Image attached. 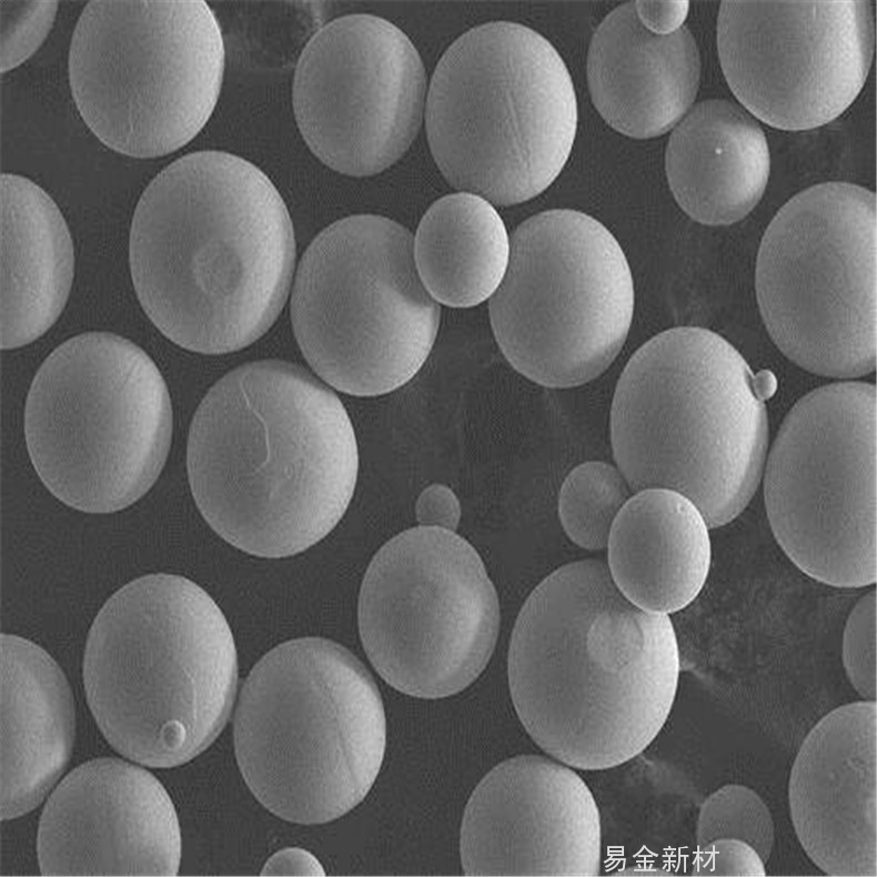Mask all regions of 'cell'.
<instances>
[{"label":"cell","instance_id":"1","mask_svg":"<svg viewBox=\"0 0 877 877\" xmlns=\"http://www.w3.org/2000/svg\"><path fill=\"white\" fill-rule=\"evenodd\" d=\"M679 671L669 616L627 599L606 563L593 558L557 568L534 588L507 657L526 733L579 769L616 767L646 749L671 714Z\"/></svg>","mask_w":877,"mask_h":877},{"label":"cell","instance_id":"2","mask_svg":"<svg viewBox=\"0 0 877 877\" xmlns=\"http://www.w3.org/2000/svg\"><path fill=\"white\" fill-rule=\"evenodd\" d=\"M129 260L139 301L165 337L196 353H231L281 313L294 275V230L262 170L203 150L177 159L147 187Z\"/></svg>","mask_w":877,"mask_h":877},{"label":"cell","instance_id":"3","mask_svg":"<svg viewBox=\"0 0 877 877\" xmlns=\"http://www.w3.org/2000/svg\"><path fill=\"white\" fill-rule=\"evenodd\" d=\"M189 484L211 528L268 558L325 537L354 493L359 451L336 394L300 365L244 363L199 404L187 447Z\"/></svg>","mask_w":877,"mask_h":877},{"label":"cell","instance_id":"4","mask_svg":"<svg viewBox=\"0 0 877 877\" xmlns=\"http://www.w3.org/2000/svg\"><path fill=\"white\" fill-rule=\"evenodd\" d=\"M769 371L754 374L723 336L700 326L658 333L629 359L609 417L616 467L632 493L665 488L728 524L753 498L768 450Z\"/></svg>","mask_w":877,"mask_h":877},{"label":"cell","instance_id":"5","mask_svg":"<svg viewBox=\"0 0 877 877\" xmlns=\"http://www.w3.org/2000/svg\"><path fill=\"white\" fill-rule=\"evenodd\" d=\"M83 684L109 744L148 767L203 753L233 707L238 655L228 621L193 581L157 573L103 604L88 634Z\"/></svg>","mask_w":877,"mask_h":877},{"label":"cell","instance_id":"6","mask_svg":"<svg viewBox=\"0 0 877 877\" xmlns=\"http://www.w3.org/2000/svg\"><path fill=\"white\" fill-rule=\"evenodd\" d=\"M234 750L254 797L296 824L335 820L371 790L386 719L364 664L322 637L284 642L249 673L236 704Z\"/></svg>","mask_w":877,"mask_h":877},{"label":"cell","instance_id":"7","mask_svg":"<svg viewBox=\"0 0 877 877\" xmlns=\"http://www.w3.org/2000/svg\"><path fill=\"white\" fill-rule=\"evenodd\" d=\"M568 69L542 34L492 21L440 58L425 103L432 157L447 183L494 205L545 191L566 164L577 130Z\"/></svg>","mask_w":877,"mask_h":877},{"label":"cell","instance_id":"8","mask_svg":"<svg viewBox=\"0 0 877 877\" xmlns=\"http://www.w3.org/2000/svg\"><path fill=\"white\" fill-rule=\"evenodd\" d=\"M165 381L135 343L73 336L43 361L24 406V437L44 486L90 514L121 511L158 480L172 440Z\"/></svg>","mask_w":877,"mask_h":877},{"label":"cell","instance_id":"9","mask_svg":"<svg viewBox=\"0 0 877 877\" xmlns=\"http://www.w3.org/2000/svg\"><path fill=\"white\" fill-rule=\"evenodd\" d=\"M440 319L416 270L413 235L390 218L340 219L300 260L294 335L311 369L337 391L377 396L406 384L429 357Z\"/></svg>","mask_w":877,"mask_h":877},{"label":"cell","instance_id":"10","mask_svg":"<svg viewBox=\"0 0 877 877\" xmlns=\"http://www.w3.org/2000/svg\"><path fill=\"white\" fill-rule=\"evenodd\" d=\"M225 50L202 0L90 1L69 49L77 109L108 148L133 158L172 153L218 102Z\"/></svg>","mask_w":877,"mask_h":877},{"label":"cell","instance_id":"11","mask_svg":"<svg viewBox=\"0 0 877 877\" xmlns=\"http://www.w3.org/2000/svg\"><path fill=\"white\" fill-rule=\"evenodd\" d=\"M876 195L848 182L813 185L766 229L755 284L776 346L804 370L855 379L876 369Z\"/></svg>","mask_w":877,"mask_h":877},{"label":"cell","instance_id":"12","mask_svg":"<svg viewBox=\"0 0 877 877\" xmlns=\"http://www.w3.org/2000/svg\"><path fill=\"white\" fill-rule=\"evenodd\" d=\"M634 305L631 268L615 236L584 212L554 209L532 215L511 235L490 320L518 373L567 389L608 369L626 341Z\"/></svg>","mask_w":877,"mask_h":877},{"label":"cell","instance_id":"13","mask_svg":"<svg viewBox=\"0 0 877 877\" xmlns=\"http://www.w3.org/2000/svg\"><path fill=\"white\" fill-rule=\"evenodd\" d=\"M876 429V386L830 383L794 404L766 456L772 531L800 571L830 586L877 578Z\"/></svg>","mask_w":877,"mask_h":877},{"label":"cell","instance_id":"14","mask_svg":"<svg viewBox=\"0 0 877 877\" xmlns=\"http://www.w3.org/2000/svg\"><path fill=\"white\" fill-rule=\"evenodd\" d=\"M497 593L476 550L455 532L417 526L386 542L360 589L363 648L409 696L455 695L484 672L500 632Z\"/></svg>","mask_w":877,"mask_h":877},{"label":"cell","instance_id":"15","mask_svg":"<svg viewBox=\"0 0 877 877\" xmlns=\"http://www.w3.org/2000/svg\"><path fill=\"white\" fill-rule=\"evenodd\" d=\"M425 69L410 38L369 13L339 17L304 46L292 103L314 155L350 177L377 174L397 162L421 128Z\"/></svg>","mask_w":877,"mask_h":877},{"label":"cell","instance_id":"16","mask_svg":"<svg viewBox=\"0 0 877 877\" xmlns=\"http://www.w3.org/2000/svg\"><path fill=\"white\" fill-rule=\"evenodd\" d=\"M717 50L747 112L787 131L844 113L860 93L875 50L870 1H723Z\"/></svg>","mask_w":877,"mask_h":877},{"label":"cell","instance_id":"17","mask_svg":"<svg viewBox=\"0 0 877 877\" xmlns=\"http://www.w3.org/2000/svg\"><path fill=\"white\" fill-rule=\"evenodd\" d=\"M602 855L595 798L571 766L518 755L474 788L460 831L467 876H596Z\"/></svg>","mask_w":877,"mask_h":877},{"label":"cell","instance_id":"18","mask_svg":"<svg viewBox=\"0 0 877 877\" xmlns=\"http://www.w3.org/2000/svg\"><path fill=\"white\" fill-rule=\"evenodd\" d=\"M37 853L44 876H175L181 830L168 792L149 770L100 757L50 794Z\"/></svg>","mask_w":877,"mask_h":877},{"label":"cell","instance_id":"19","mask_svg":"<svg viewBox=\"0 0 877 877\" xmlns=\"http://www.w3.org/2000/svg\"><path fill=\"white\" fill-rule=\"evenodd\" d=\"M796 836L826 875L877 876V703L821 717L804 738L788 782Z\"/></svg>","mask_w":877,"mask_h":877},{"label":"cell","instance_id":"20","mask_svg":"<svg viewBox=\"0 0 877 877\" xmlns=\"http://www.w3.org/2000/svg\"><path fill=\"white\" fill-rule=\"evenodd\" d=\"M700 79L696 41L683 26L658 36L637 18L634 2L618 6L595 30L587 81L598 113L614 130L651 139L672 130L688 112Z\"/></svg>","mask_w":877,"mask_h":877},{"label":"cell","instance_id":"21","mask_svg":"<svg viewBox=\"0 0 877 877\" xmlns=\"http://www.w3.org/2000/svg\"><path fill=\"white\" fill-rule=\"evenodd\" d=\"M75 736L69 682L42 647L1 635V818L33 810L63 774Z\"/></svg>","mask_w":877,"mask_h":877},{"label":"cell","instance_id":"22","mask_svg":"<svg viewBox=\"0 0 877 877\" xmlns=\"http://www.w3.org/2000/svg\"><path fill=\"white\" fill-rule=\"evenodd\" d=\"M671 191L693 220L728 225L759 202L769 178L765 133L740 105L708 99L673 128L665 153Z\"/></svg>","mask_w":877,"mask_h":877},{"label":"cell","instance_id":"23","mask_svg":"<svg viewBox=\"0 0 877 877\" xmlns=\"http://www.w3.org/2000/svg\"><path fill=\"white\" fill-rule=\"evenodd\" d=\"M708 530L700 510L681 493L635 492L617 514L606 546L613 582L645 611L668 615L685 608L709 572Z\"/></svg>","mask_w":877,"mask_h":877},{"label":"cell","instance_id":"24","mask_svg":"<svg viewBox=\"0 0 877 877\" xmlns=\"http://www.w3.org/2000/svg\"><path fill=\"white\" fill-rule=\"evenodd\" d=\"M73 273V243L56 202L30 179L2 173V350L24 346L54 324Z\"/></svg>","mask_w":877,"mask_h":877},{"label":"cell","instance_id":"25","mask_svg":"<svg viewBox=\"0 0 877 877\" xmlns=\"http://www.w3.org/2000/svg\"><path fill=\"white\" fill-rule=\"evenodd\" d=\"M419 276L437 302L472 308L491 299L511 253L503 219L494 204L464 191L436 200L413 236Z\"/></svg>","mask_w":877,"mask_h":877},{"label":"cell","instance_id":"26","mask_svg":"<svg viewBox=\"0 0 877 877\" xmlns=\"http://www.w3.org/2000/svg\"><path fill=\"white\" fill-rule=\"evenodd\" d=\"M632 491L617 467L588 461L564 478L558 494V516L573 543L588 551L607 546L613 523Z\"/></svg>","mask_w":877,"mask_h":877},{"label":"cell","instance_id":"27","mask_svg":"<svg viewBox=\"0 0 877 877\" xmlns=\"http://www.w3.org/2000/svg\"><path fill=\"white\" fill-rule=\"evenodd\" d=\"M717 838L749 844L766 864L774 847L775 826L767 805L754 789L726 784L704 800L696 823V846Z\"/></svg>","mask_w":877,"mask_h":877},{"label":"cell","instance_id":"28","mask_svg":"<svg viewBox=\"0 0 877 877\" xmlns=\"http://www.w3.org/2000/svg\"><path fill=\"white\" fill-rule=\"evenodd\" d=\"M843 665L854 689L865 700H876V589L864 595L846 621Z\"/></svg>","mask_w":877,"mask_h":877},{"label":"cell","instance_id":"29","mask_svg":"<svg viewBox=\"0 0 877 877\" xmlns=\"http://www.w3.org/2000/svg\"><path fill=\"white\" fill-rule=\"evenodd\" d=\"M58 1H1V72L28 60L42 44L57 16Z\"/></svg>","mask_w":877,"mask_h":877},{"label":"cell","instance_id":"30","mask_svg":"<svg viewBox=\"0 0 877 877\" xmlns=\"http://www.w3.org/2000/svg\"><path fill=\"white\" fill-rule=\"evenodd\" d=\"M693 876L762 877L765 861L747 843L736 838H717L697 848Z\"/></svg>","mask_w":877,"mask_h":877},{"label":"cell","instance_id":"31","mask_svg":"<svg viewBox=\"0 0 877 877\" xmlns=\"http://www.w3.org/2000/svg\"><path fill=\"white\" fill-rule=\"evenodd\" d=\"M461 514V504L455 493L438 483L424 488L415 503V516L420 526L455 532Z\"/></svg>","mask_w":877,"mask_h":877},{"label":"cell","instance_id":"32","mask_svg":"<svg viewBox=\"0 0 877 877\" xmlns=\"http://www.w3.org/2000/svg\"><path fill=\"white\" fill-rule=\"evenodd\" d=\"M634 8L641 23L652 33L667 36L683 27L687 18L688 1H635Z\"/></svg>","mask_w":877,"mask_h":877},{"label":"cell","instance_id":"33","mask_svg":"<svg viewBox=\"0 0 877 877\" xmlns=\"http://www.w3.org/2000/svg\"><path fill=\"white\" fill-rule=\"evenodd\" d=\"M263 876H325L317 858L300 847H286L274 853L264 864Z\"/></svg>","mask_w":877,"mask_h":877}]
</instances>
